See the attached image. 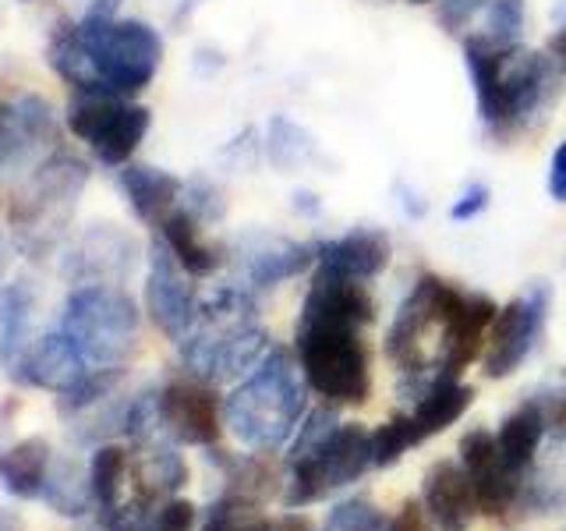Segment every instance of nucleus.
Instances as JSON below:
<instances>
[{
  "mask_svg": "<svg viewBox=\"0 0 566 531\" xmlns=\"http://www.w3.org/2000/svg\"><path fill=\"white\" fill-rule=\"evenodd\" d=\"M120 188L124 195H128L132 209L138 212L146 223H164L174 206H177V191H181V185H177V177H170L167 170L159 167H124L120 170Z\"/></svg>",
  "mask_w": 566,
  "mask_h": 531,
  "instance_id": "obj_19",
  "label": "nucleus"
},
{
  "mask_svg": "<svg viewBox=\"0 0 566 531\" xmlns=\"http://www.w3.org/2000/svg\"><path fill=\"white\" fill-rule=\"evenodd\" d=\"M545 418H548V429H556L566 439V394H559L553 404L545 407Z\"/></svg>",
  "mask_w": 566,
  "mask_h": 531,
  "instance_id": "obj_32",
  "label": "nucleus"
},
{
  "mask_svg": "<svg viewBox=\"0 0 566 531\" xmlns=\"http://www.w3.org/2000/svg\"><path fill=\"white\" fill-rule=\"evenodd\" d=\"M415 4H429V0H415Z\"/></svg>",
  "mask_w": 566,
  "mask_h": 531,
  "instance_id": "obj_37",
  "label": "nucleus"
},
{
  "mask_svg": "<svg viewBox=\"0 0 566 531\" xmlns=\"http://www.w3.org/2000/svg\"><path fill=\"white\" fill-rule=\"evenodd\" d=\"M386 518L379 507L368 500V496H350V500L336 503L318 531H382Z\"/></svg>",
  "mask_w": 566,
  "mask_h": 531,
  "instance_id": "obj_27",
  "label": "nucleus"
},
{
  "mask_svg": "<svg viewBox=\"0 0 566 531\" xmlns=\"http://www.w3.org/2000/svg\"><path fill=\"white\" fill-rule=\"evenodd\" d=\"M545 326V298L542 291L510 301L506 309H500L495 323L489 330V341L482 351V372L489 379H506L510 372H517V365L535 347L538 333Z\"/></svg>",
  "mask_w": 566,
  "mask_h": 531,
  "instance_id": "obj_11",
  "label": "nucleus"
},
{
  "mask_svg": "<svg viewBox=\"0 0 566 531\" xmlns=\"http://www.w3.org/2000/svg\"><path fill=\"white\" fill-rule=\"evenodd\" d=\"M545 429H548L545 404L524 400L517 412L506 415V421L500 425V433H495V442H500V450H503V457L510 460V465L524 475L531 468V460H535L538 447H542Z\"/></svg>",
  "mask_w": 566,
  "mask_h": 531,
  "instance_id": "obj_20",
  "label": "nucleus"
},
{
  "mask_svg": "<svg viewBox=\"0 0 566 531\" xmlns=\"http://www.w3.org/2000/svg\"><path fill=\"white\" fill-rule=\"evenodd\" d=\"M301 319H326V323H350L365 330L376 319V301H371L361 280L318 270L305 298V309H301Z\"/></svg>",
  "mask_w": 566,
  "mask_h": 531,
  "instance_id": "obj_15",
  "label": "nucleus"
},
{
  "mask_svg": "<svg viewBox=\"0 0 566 531\" xmlns=\"http://www.w3.org/2000/svg\"><path fill=\"white\" fill-rule=\"evenodd\" d=\"M164 61L153 25L132 18L88 14L78 29H61L50 43L53 71L82 93L128 96L146 88Z\"/></svg>",
  "mask_w": 566,
  "mask_h": 531,
  "instance_id": "obj_1",
  "label": "nucleus"
},
{
  "mask_svg": "<svg viewBox=\"0 0 566 531\" xmlns=\"http://www.w3.org/2000/svg\"><path fill=\"white\" fill-rule=\"evenodd\" d=\"M382 531H386V528H382Z\"/></svg>",
  "mask_w": 566,
  "mask_h": 531,
  "instance_id": "obj_38",
  "label": "nucleus"
},
{
  "mask_svg": "<svg viewBox=\"0 0 566 531\" xmlns=\"http://www.w3.org/2000/svg\"><path fill=\"white\" fill-rule=\"evenodd\" d=\"M53 465V450L43 436H29L14 447L0 450V486L18 500H35L43 496L46 475Z\"/></svg>",
  "mask_w": 566,
  "mask_h": 531,
  "instance_id": "obj_18",
  "label": "nucleus"
},
{
  "mask_svg": "<svg viewBox=\"0 0 566 531\" xmlns=\"http://www.w3.org/2000/svg\"><path fill=\"white\" fill-rule=\"evenodd\" d=\"M553 50H556V58H563V64H566V32H559V35H556Z\"/></svg>",
  "mask_w": 566,
  "mask_h": 531,
  "instance_id": "obj_34",
  "label": "nucleus"
},
{
  "mask_svg": "<svg viewBox=\"0 0 566 531\" xmlns=\"http://www.w3.org/2000/svg\"><path fill=\"white\" fill-rule=\"evenodd\" d=\"M273 531H318V528H315V521L308 518V513H301V510L291 507L283 518L273 521Z\"/></svg>",
  "mask_w": 566,
  "mask_h": 531,
  "instance_id": "obj_31",
  "label": "nucleus"
},
{
  "mask_svg": "<svg viewBox=\"0 0 566 531\" xmlns=\"http://www.w3.org/2000/svg\"><path fill=\"white\" fill-rule=\"evenodd\" d=\"M4 270H8V241L0 235V277H4Z\"/></svg>",
  "mask_w": 566,
  "mask_h": 531,
  "instance_id": "obj_35",
  "label": "nucleus"
},
{
  "mask_svg": "<svg viewBox=\"0 0 566 531\" xmlns=\"http://www.w3.org/2000/svg\"><path fill=\"white\" fill-rule=\"evenodd\" d=\"M318 270L347 277V280H371L386 270L389 262V238L382 230H350L344 238L323 241L315 248Z\"/></svg>",
  "mask_w": 566,
  "mask_h": 531,
  "instance_id": "obj_16",
  "label": "nucleus"
},
{
  "mask_svg": "<svg viewBox=\"0 0 566 531\" xmlns=\"http://www.w3.org/2000/svg\"><path fill=\"white\" fill-rule=\"evenodd\" d=\"M368 442H371V465L389 468V465H397L407 450L418 447V436L411 429V421H407V415H397L382 421L376 433H368Z\"/></svg>",
  "mask_w": 566,
  "mask_h": 531,
  "instance_id": "obj_26",
  "label": "nucleus"
},
{
  "mask_svg": "<svg viewBox=\"0 0 566 531\" xmlns=\"http://www.w3.org/2000/svg\"><path fill=\"white\" fill-rule=\"evenodd\" d=\"M305 415V386L287 358V351H273L262 358L234 394L223 400V425L248 450H280Z\"/></svg>",
  "mask_w": 566,
  "mask_h": 531,
  "instance_id": "obj_2",
  "label": "nucleus"
},
{
  "mask_svg": "<svg viewBox=\"0 0 566 531\" xmlns=\"http://www.w3.org/2000/svg\"><path fill=\"white\" fill-rule=\"evenodd\" d=\"M471 404H474V389L468 383H460L457 376H442L424 386V394L418 397L415 412L407 415V421H411L418 442H424L429 436L447 433Z\"/></svg>",
  "mask_w": 566,
  "mask_h": 531,
  "instance_id": "obj_17",
  "label": "nucleus"
},
{
  "mask_svg": "<svg viewBox=\"0 0 566 531\" xmlns=\"http://www.w3.org/2000/svg\"><path fill=\"white\" fill-rule=\"evenodd\" d=\"M67 128L93 149L103 164L120 167L138 142L149 132V111L138 103H128L117 93H85L71 103Z\"/></svg>",
  "mask_w": 566,
  "mask_h": 531,
  "instance_id": "obj_8",
  "label": "nucleus"
},
{
  "mask_svg": "<svg viewBox=\"0 0 566 531\" xmlns=\"http://www.w3.org/2000/svg\"><path fill=\"white\" fill-rule=\"evenodd\" d=\"M315 256L305 244L294 241H280V238H265V244L248 252V277H252L259 288H273V283L297 277Z\"/></svg>",
  "mask_w": 566,
  "mask_h": 531,
  "instance_id": "obj_22",
  "label": "nucleus"
},
{
  "mask_svg": "<svg viewBox=\"0 0 566 531\" xmlns=\"http://www.w3.org/2000/svg\"><path fill=\"white\" fill-rule=\"evenodd\" d=\"M128 471H132V460L124 447L106 442V447H99L93 454V460H88V486H93V500L99 510L111 513L120 507V489H124Z\"/></svg>",
  "mask_w": 566,
  "mask_h": 531,
  "instance_id": "obj_23",
  "label": "nucleus"
},
{
  "mask_svg": "<svg viewBox=\"0 0 566 531\" xmlns=\"http://www.w3.org/2000/svg\"><path fill=\"white\" fill-rule=\"evenodd\" d=\"M0 531H22V524H18V521L11 518V513L0 510Z\"/></svg>",
  "mask_w": 566,
  "mask_h": 531,
  "instance_id": "obj_33",
  "label": "nucleus"
},
{
  "mask_svg": "<svg viewBox=\"0 0 566 531\" xmlns=\"http://www.w3.org/2000/svg\"><path fill=\"white\" fill-rule=\"evenodd\" d=\"M167 436L191 447H217L223 436V404L206 379H177L159 394Z\"/></svg>",
  "mask_w": 566,
  "mask_h": 531,
  "instance_id": "obj_12",
  "label": "nucleus"
},
{
  "mask_svg": "<svg viewBox=\"0 0 566 531\" xmlns=\"http://www.w3.org/2000/svg\"><path fill=\"white\" fill-rule=\"evenodd\" d=\"M82 164L67 156H53L50 164L35 170L29 191L14 202V227L25 238V244H50L53 235L61 230L64 217L75 206V195L85 185Z\"/></svg>",
  "mask_w": 566,
  "mask_h": 531,
  "instance_id": "obj_9",
  "label": "nucleus"
},
{
  "mask_svg": "<svg viewBox=\"0 0 566 531\" xmlns=\"http://www.w3.org/2000/svg\"><path fill=\"white\" fill-rule=\"evenodd\" d=\"M460 465H464L478 510L489 518H506L521 496V471L503 457L500 442L489 429H471L460 439Z\"/></svg>",
  "mask_w": 566,
  "mask_h": 531,
  "instance_id": "obj_10",
  "label": "nucleus"
},
{
  "mask_svg": "<svg viewBox=\"0 0 566 531\" xmlns=\"http://www.w3.org/2000/svg\"><path fill=\"white\" fill-rule=\"evenodd\" d=\"M0 124H4V106H0Z\"/></svg>",
  "mask_w": 566,
  "mask_h": 531,
  "instance_id": "obj_36",
  "label": "nucleus"
},
{
  "mask_svg": "<svg viewBox=\"0 0 566 531\" xmlns=\"http://www.w3.org/2000/svg\"><path fill=\"white\" fill-rule=\"evenodd\" d=\"M421 507L429 513L432 531H468L471 518L478 513V500L460 460H436L424 471Z\"/></svg>",
  "mask_w": 566,
  "mask_h": 531,
  "instance_id": "obj_14",
  "label": "nucleus"
},
{
  "mask_svg": "<svg viewBox=\"0 0 566 531\" xmlns=\"http://www.w3.org/2000/svg\"><path fill=\"white\" fill-rule=\"evenodd\" d=\"M202 531H273V521L265 518L255 500L238 492H223L217 503L206 507Z\"/></svg>",
  "mask_w": 566,
  "mask_h": 531,
  "instance_id": "obj_24",
  "label": "nucleus"
},
{
  "mask_svg": "<svg viewBox=\"0 0 566 531\" xmlns=\"http://www.w3.org/2000/svg\"><path fill=\"white\" fill-rule=\"evenodd\" d=\"M265 330L252 323V305L238 291H223L199 312L185 336V362L199 379H234L262 362Z\"/></svg>",
  "mask_w": 566,
  "mask_h": 531,
  "instance_id": "obj_5",
  "label": "nucleus"
},
{
  "mask_svg": "<svg viewBox=\"0 0 566 531\" xmlns=\"http://www.w3.org/2000/svg\"><path fill=\"white\" fill-rule=\"evenodd\" d=\"M195 521H199V510L188 500H167L153 513L149 531H195Z\"/></svg>",
  "mask_w": 566,
  "mask_h": 531,
  "instance_id": "obj_28",
  "label": "nucleus"
},
{
  "mask_svg": "<svg viewBox=\"0 0 566 531\" xmlns=\"http://www.w3.org/2000/svg\"><path fill=\"white\" fill-rule=\"evenodd\" d=\"M43 500L57 510L75 518V513H85L88 500H93V486H88V475H82L75 465H50L46 486H43ZM96 503V500H93Z\"/></svg>",
  "mask_w": 566,
  "mask_h": 531,
  "instance_id": "obj_25",
  "label": "nucleus"
},
{
  "mask_svg": "<svg viewBox=\"0 0 566 531\" xmlns=\"http://www.w3.org/2000/svg\"><path fill=\"white\" fill-rule=\"evenodd\" d=\"M489 206V188H482V185H471L464 195H460V202H453V209H450V217L453 220H471V217H478Z\"/></svg>",
  "mask_w": 566,
  "mask_h": 531,
  "instance_id": "obj_29",
  "label": "nucleus"
},
{
  "mask_svg": "<svg viewBox=\"0 0 566 531\" xmlns=\"http://www.w3.org/2000/svg\"><path fill=\"white\" fill-rule=\"evenodd\" d=\"M287 489H283V503L301 510L315 500H326L329 492L344 489L371 468V442L368 429L354 421H340V429L326 436L318 447L287 454Z\"/></svg>",
  "mask_w": 566,
  "mask_h": 531,
  "instance_id": "obj_7",
  "label": "nucleus"
},
{
  "mask_svg": "<svg viewBox=\"0 0 566 531\" xmlns=\"http://www.w3.org/2000/svg\"><path fill=\"white\" fill-rule=\"evenodd\" d=\"M61 333L96 379H117L138 347V309L120 288L85 283L67 298Z\"/></svg>",
  "mask_w": 566,
  "mask_h": 531,
  "instance_id": "obj_3",
  "label": "nucleus"
},
{
  "mask_svg": "<svg viewBox=\"0 0 566 531\" xmlns=\"http://www.w3.org/2000/svg\"><path fill=\"white\" fill-rule=\"evenodd\" d=\"M301 376L329 404H365L371 394V358L361 326L301 319L297 326Z\"/></svg>",
  "mask_w": 566,
  "mask_h": 531,
  "instance_id": "obj_4",
  "label": "nucleus"
},
{
  "mask_svg": "<svg viewBox=\"0 0 566 531\" xmlns=\"http://www.w3.org/2000/svg\"><path fill=\"white\" fill-rule=\"evenodd\" d=\"M146 309L149 319L164 330L170 341H185L199 319V301L188 283V273L177 266L167 244L153 248L149 259V280H146Z\"/></svg>",
  "mask_w": 566,
  "mask_h": 531,
  "instance_id": "obj_13",
  "label": "nucleus"
},
{
  "mask_svg": "<svg viewBox=\"0 0 566 531\" xmlns=\"http://www.w3.org/2000/svg\"><path fill=\"white\" fill-rule=\"evenodd\" d=\"M159 227H164V244L188 277H209L220 266L217 248L199 235V223H195L191 212L174 209Z\"/></svg>",
  "mask_w": 566,
  "mask_h": 531,
  "instance_id": "obj_21",
  "label": "nucleus"
},
{
  "mask_svg": "<svg viewBox=\"0 0 566 531\" xmlns=\"http://www.w3.org/2000/svg\"><path fill=\"white\" fill-rule=\"evenodd\" d=\"M468 64L482 117L495 132H510L542 96L545 61L535 53H503L468 43Z\"/></svg>",
  "mask_w": 566,
  "mask_h": 531,
  "instance_id": "obj_6",
  "label": "nucleus"
},
{
  "mask_svg": "<svg viewBox=\"0 0 566 531\" xmlns=\"http://www.w3.org/2000/svg\"><path fill=\"white\" fill-rule=\"evenodd\" d=\"M548 191L556 202H566V138L553 156V174H548Z\"/></svg>",
  "mask_w": 566,
  "mask_h": 531,
  "instance_id": "obj_30",
  "label": "nucleus"
}]
</instances>
